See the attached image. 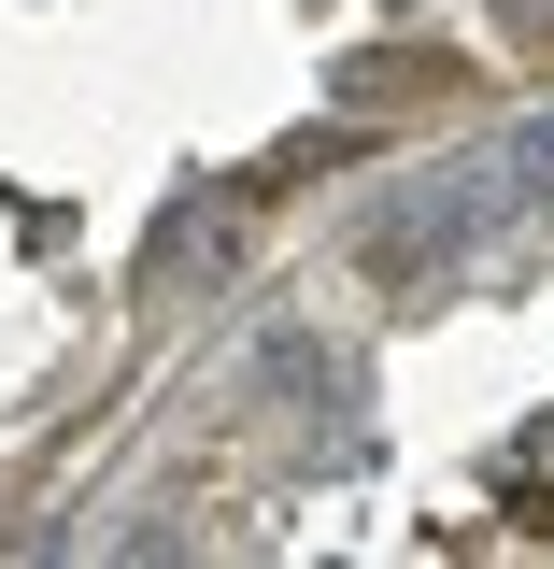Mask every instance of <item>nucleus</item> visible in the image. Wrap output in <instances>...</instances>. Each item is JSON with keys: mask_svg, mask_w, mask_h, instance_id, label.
I'll use <instances>...</instances> for the list:
<instances>
[{"mask_svg": "<svg viewBox=\"0 0 554 569\" xmlns=\"http://www.w3.org/2000/svg\"><path fill=\"white\" fill-rule=\"evenodd\" d=\"M455 86H470V58H426V43H384V58L342 71L355 114H413V100H455Z\"/></svg>", "mask_w": 554, "mask_h": 569, "instance_id": "1", "label": "nucleus"}, {"mask_svg": "<svg viewBox=\"0 0 554 569\" xmlns=\"http://www.w3.org/2000/svg\"><path fill=\"white\" fill-rule=\"evenodd\" d=\"M228 242H242V213H228V200L200 186V200H171V213H157V242H142V284L171 299V284L200 271V257H228Z\"/></svg>", "mask_w": 554, "mask_h": 569, "instance_id": "2", "label": "nucleus"}, {"mask_svg": "<svg viewBox=\"0 0 554 569\" xmlns=\"http://www.w3.org/2000/svg\"><path fill=\"white\" fill-rule=\"evenodd\" d=\"M512 171H526V186H554V129H526V142H512Z\"/></svg>", "mask_w": 554, "mask_h": 569, "instance_id": "3", "label": "nucleus"}, {"mask_svg": "<svg viewBox=\"0 0 554 569\" xmlns=\"http://www.w3.org/2000/svg\"><path fill=\"white\" fill-rule=\"evenodd\" d=\"M497 14H512V29H541V43H554V0H497Z\"/></svg>", "mask_w": 554, "mask_h": 569, "instance_id": "4", "label": "nucleus"}]
</instances>
